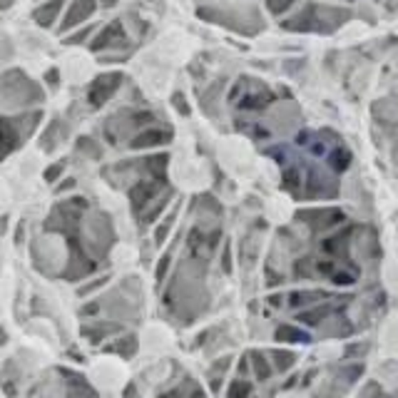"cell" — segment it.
<instances>
[{
	"label": "cell",
	"mask_w": 398,
	"mask_h": 398,
	"mask_svg": "<svg viewBox=\"0 0 398 398\" xmlns=\"http://www.w3.org/2000/svg\"><path fill=\"white\" fill-rule=\"evenodd\" d=\"M120 82H122V72H107V75H100L98 80H93V85L87 87V102H90V107H102L112 98V93L120 87Z\"/></svg>",
	"instance_id": "1"
},
{
	"label": "cell",
	"mask_w": 398,
	"mask_h": 398,
	"mask_svg": "<svg viewBox=\"0 0 398 398\" xmlns=\"http://www.w3.org/2000/svg\"><path fill=\"white\" fill-rule=\"evenodd\" d=\"M157 182L155 179H142V182H137V185L130 190V202H132V209L137 214H142L144 209L152 204V197L157 194Z\"/></svg>",
	"instance_id": "2"
},
{
	"label": "cell",
	"mask_w": 398,
	"mask_h": 398,
	"mask_svg": "<svg viewBox=\"0 0 398 398\" xmlns=\"http://www.w3.org/2000/svg\"><path fill=\"white\" fill-rule=\"evenodd\" d=\"M172 139L169 130H144L139 132L135 139H130V147L132 150H144V147H157V144H164Z\"/></svg>",
	"instance_id": "3"
},
{
	"label": "cell",
	"mask_w": 398,
	"mask_h": 398,
	"mask_svg": "<svg viewBox=\"0 0 398 398\" xmlns=\"http://www.w3.org/2000/svg\"><path fill=\"white\" fill-rule=\"evenodd\" d=\"M17 142H20V139H17V128L10 120L0 117V160H6L17 147Z\"/></svg>",
	"instance_id": "4"
},
{
	"label": "cell",
	"mask_w": 398,
	"mask_h": 398,
	"mask_svg": "<svg viewBox=\"0 0 398 398\" xmlns=\"http://www.w3.org/2000/svg\"><path fill=\"white\" fill-rule=\"evenodd\" d=\"M93 10H95V0H77L75 6L70 8L68 20H65L63 28L68 30V28H75V25H80L82 20H87V17L93 15Z\"/></svg>",
	"instance_id": "5"
},
{
	"label": "cell",
	"mask_w": 398,
	"mask_h": 398,
	"mask_svg": "<svg viewBox=\"0 0 398 398\" xmlns=\"http://www.w3.org/2000/svg\"><path fill=\"white\" fill-rule=\"evenodd\" d=\"M60 6H63V0H52V3H47V6L38 8L35 10V20L43 25V28H47V25H52V20H55V15L60 13Z\"/></svg>",
	"instance_id": "6"
},
{
	"label": "cell",
	"mask_w": 398,
	"mask_h": 398,
	"mask_svg": "<svg viewBox=\"0 0 398 398\" xmlns=\"http://www.w3.org/2000/svg\"><path fill=\"white\" fill-rule=\"evenodd\" d=\"M115 38H122V28H120V23L107 25V28H105L102 33L98 35V40L93 43V50H102V47H107V45H110V43H115Z\"/></svg>",
	"instance_id": "7"
},
{
	"label": "cell",
	"mask_w": 398,
	"mask_h": 398,
	"mask_svg": "<svg viewBox=\"0 0 398 398\" xmlns=\"http://www.w3.org/2000/svg\"><path fill=\"white\" fill-rule=\"evenodd\" d=\"M277 341L279 344H284V341H309V336L304 334V331L294 329V326H289V323H284V326H279L277 329Z\"/></svg>",
	"instance_id": "8"
},
{
	"label": "cell",
	"mask_w": 398,
	"mask_h": 398,
	"mask_svg": "<svg viewBox=\"0 0 398 398\" xmlns=\"http://www.w3.org/2000/svg\"><path fill=\"white\" fill-rule=\"evenodd\" d=\"M252 396V383L249 381H234L229 386V393L227 398H249Z\"/></svg>",
	"instance_id": "9"
},
{
	"label": "cell",
	"mask_w": 398,
	"mask_h": 398,
	"mask_svg": "<svg viewBox=\"0 0 398 398\" xmlns=\"http://www.w3.org/2000/svg\"><path fill=\"white\" fill-rule=\"evenodd\" d=\"M252 361H254V371H257V376H259V381H266L271 376V366H266V361H264V356L261 353H252Z\"/></svg>",
	"instance_id": "10"
},
{
	"label": "cell",
	"mask_w": 398,
	"mask_h": 398,
	"mask_svg": "<svg viewBox=\"0 0 398 398\" xmlns=\"http://www.w3.org/2000/svg\"><path fill=\"white\" fill-rule=\"evenodd\" d=\"M331 314V309L329 306H321V309H316V312H309V314H301V321H306V323H316V321H321V319H326Z\"/></svg>",
	"instance_id": "11"
},
{
	"label": "cell",
	"mask_w": 398,
	"mask_h": 398,
	"mask_svg": "<svg viewBox=\"0 0 398 398\" xmlns=\"http://www.w3.org/2000/svg\"><path fill=\"white\" fill-rule=\"evenodd\" d=\"M274 361H277V369H279V371H286L289 366L294 364V353H289V351H274Z\"/></svg>",
	"instance_id": "12"
},
{
	"label": "cell",
	"mask_w": 398,
	"mask_h": 398,
	"mask_svg": "<svg viewBox=\"0 0 398 398\" xmlns=\"http://www.w3.org/2000/svg\"><path fill=\"white\" fill-rule=\"evenodd\" d=\"M63 167H65V162H58V167H47L45 169V179H47V182H55V179H58V174L63 172Z\"/></svg>",
	"instance_id": "13"
},
{
	"label": "cell",
	"mask_w": 398,
	"mask_h": 398,
	"mask_svg": "<svg viewBox=\"0 0 398 398\" xmlns=\"http://www.w3.org/2000/svg\"><path fill=\"white\" fill-rule=\"evenodd\" d=\"M286 6H291V0H269V10L271 13H282Z\"/></svg>",
	"instance_id": "14"
},
{
	"label": "cell",
	"mask_w": 398,
	"mask_h": 398,
	"mask_svg": "<svg viewBox=\"0 0 398 398\" xmlns=\"http://www.w3.org/2000/svg\"><path fill=\"white\" fill-rule=\"evenodd\" d=\"M334 282L336 284H344V286H346V284L353 282V277H351V274H334Z\"/></svg>",
	"instance_id": "15"
},
{
	"label": "cell",
	"mask_w": 398,
	"mask_h": 398,
	"mask_svg": "<svg viewBox=\"0 0 398 398\" xmlns=\"http://www.w3.org/2000/svg\"><path fill=\"white\" fill-rule=\"evenodd\" d=\"M396 162H398V147H396Z\"/></svg>",
	"instance_id": "16"
}]
</instances>
